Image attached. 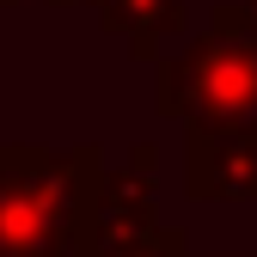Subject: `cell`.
<instances>
[{"instance_id": "obj_4", "label": "cell", "mask_w": 257, "mask_h": 257, "mask_svg": "<svg viewBox=\"0 0 257 257\" xmlns=\"http://www.w3.org/2000/svg\"><path fill=\"white\" fill-rule=\"evenodd\" d=\"M159 227V147L141 141L128 153L122 172H98V196H92V245L98 239H141Z\"/></svg>"}, {"instance_id": "obj_1", "label": "cell", "mask_w": 257, "mask_h": 257, "mask_svg": "<svg viewBox=\"0 0 257 257\" xmlns=\"http://www.w3.org/2000/svg\"><path fill=\"white\" fill-rule=\"evenodd\" d=\"M104 147L0 141V257H86Z\"/></svg>"}, {"instance_id": "obj_9", "label": "cell", "mask_w": 257, "mask_h": 257, "mask_svg": "<svg viewBox=\"0 0 257 257\" xmlns=\"http://www.w3.org/2000/svg\"><path fill=\"white\" fill-rule=\"evenodd\" d=\"M0 7H13V0H0Z\"/></svg>"}, {"instance_id": "obj_5", "label": "cell", "mask_w": 257, "mask_h": 257, "mask_svg": "<svg viewBox=\"0 0 257 257\" xmlns=\"http://www.w3.org/2000/svg\"><path fill=\"white\" fill-rule=\"evenodd\" d=\"M98 19H104L110 37L128 43V55L159 61L178 43V31H184V0H104Z\"/></svg>"}, {"instance_id": "obj_3", "label": "cell", "mask_w": 257, "mask_h": 257, "mask_svg": "<svg viewBox=\"0 0 257 257\" xmlns=\"http://www.w3.org/2000/svg\"><path fill=\"white\" fill-rule=\"evenodd\" d=\"M184 196L257 202V128H184Z\"/></svg>"}, {"instance_id": "obj_6", "label": "cell", "mask_w": 257, "mask_h": 257, "mask_svg": "<svg viewBox=\"0 0 257 257\" xmlns=\"http://www.w3.org/2000/svg\"><path fill=\"white\" fill-rule=\"evenodd\" d=\"M86 257H190V239L178 227H153L141 239H98Z\"/></svg>"}, {"instance_id": "obj_7", "label": "cell", "mask_w": 257, "mask_h": 257, "mask_svg": "<svg viewBox=\"0 0 257 257\" xmlns=\"http://www.w3.org/2000/svg\"><path fill=\"white\" fill-rule=\"evenodd\" d=\"M233 7H239V13H245V25L257 31V0H233Z\"/></svg>"}, {"instance_id": "obj_2", "label": "cell", "mask_w": 257, "mask_h": 257, "mask_svg": "<svg viewBox=\"0 0 257 257\" xmlns=\"http://www.w3.org/2000/svg\"><path fill=\"white\" fill-rule=\"evenodd\" d=\"M153 110L178 128H257V31L233 0L208 13V31L153 61Z\"/></svg>"}, {"instance_id": "obj_8", "label": "cell", "mask_w": 257, "mask_h": 257, "mask_svg": "<svg viewBox=\"0 0 257 257\" xmlns=\"http://www.w3.org/2000/svg\"><path fill=\"white\" fill-rule=\"evenodd\" d=\"M190 257H202V251H190ZM214 257H220V251H214ZM239 257H257V251H239Z\"/></svg>"}]
</instances>
